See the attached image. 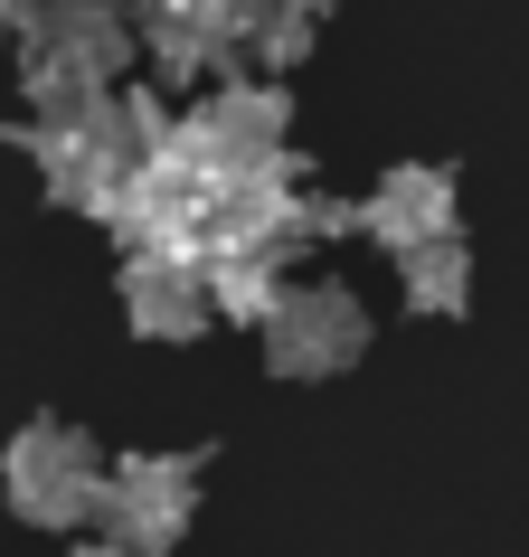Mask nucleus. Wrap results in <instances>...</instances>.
Returning <instances> with one entry per match:
<instances>
[{"label": "nucleus", "instance_id": "1", "mask_svg": "<svg viewBox=\"0 0 529 557\" xmlns=\"http://www.w3.org/2000/svg\"><path fill=\"white\" fill-rule=\"evenodd\" d=\"M133 58L143 48H133V20H123L114 0H38L29 20H20V104L38 123L95 114Z\"/></svg>", "mask_w": 529, "mask_h": 557}, {"label": "nucleus", "instance_id": "2", "mask_svg": "<svg viewBox=\"0 0 529 557\" xmlns=\"http://www.w3.org/2000/svg\"><path fill=\"white\" fill-rule=\"evenodd\" d=\"M0 500L29 529H86L104 510V444L76 416H29L0 454Z\"/></svg>", "mask_w": 529, "mask_h": 557}, {"label": "nucleus", "instance_id": "3", "mask_svg": "<svg viewBox=\"0 0 529 557\" xmlns=\"http://www.w3.org/2000/svg\"><path fill=\"white\" fill-rule=\"evenodd\" d=\"M284 133H294V95L274 86V76H246V86H218L208 104L171 114V151L180 161H199L218 189L227 180H256L284 161Z\"/></svg>", "mask_w": 529, "mask_h": 557}, {"label": "nucleus", "instance_id": "4", "mask_svg": "<svg viewBox=\"0 0 529 557\" xmlns=\"http://www.w3.org/2000/svg\"><path fill=\"white\" fill-rule=\"evenodd\" d=\"M369 350V302L350 284H284L274 302V322H264V359H274V379H341L359 369Z\"/></svg>", "mask_w": 529, "mask_h": 557}, {"label": "nucleus", "instance_id": "5", "mask_svg": "<svg viewBox=\"0 0 529 557\" xmlns=\"http://www.w3.org/2000/svg\"><path fill=\"white\" fill-rule=\"evenodd\" d=\"M104 539H123V548H180V529L199 520V463L189 454H114L104 463Z\"/></svg>", "mask_w": 529, "mask_h": 557}, {"label": "nucleus", "instance_id": "6", "mask_svg": "<svg viewBox=\"0 0 529 557\" xmlns=\"http://www.w3.org/2000/svg\"><path fill=\"white\" fill-rule=\"evenodd\" d=\"M123 322L143 341H199L208 312V256L199 246H133L123 256Z\"/></svg>", "mask_w": 529, "mask_h": 557}, {"label": "nucleus", "instance_id": "7", "mask_svg": "<svg viewBox=\"0 0 529 557\" xmlns=\"http://www.w3.org/2000/svg\"><path fill=\"white\" fill-rule=\"evenodd\" d=\"M454 171H435V161H397V171L359 199V227L379 236V246H397V256H416V246H444L454 236Z\"/></svg>", "mask_w": 529, "mask_h": 557}, {"label": "nucleus", "instance_id": "8", "mask_svg": "<svg viewBox=\"0 0 529 557\" xmlns=\"http://www.w3.org/2000/svg\"><path fill=\"white\" fill-rule=\"evenodd\" d=\"M284 264L274 256H246V246H208V312L218 322H246V331H264L274 322V302H284Z\"/></svg>", "mask_w": 529, "mask_h": 557}, {"label": "nucleus", "instance_id": "9", "mask_svg": "<svg viewBox=\"0 0 529 557\" xmlns=\"http://www.w3.org/2000/svg\"><path fill=\"white\" fill-rule=\"evenodd\" d=\"M312 58V20H303L294 0H246L236 10V48L227 66H264V76H284V66Z\"/></svg>", "mask_w": 529, "mask_h": 557}, {"label": "nucleus", "instance_id": "10", "mask_svg": "<svg viewBox=\"0 0 529 557\" xmlns=\"http://www.w3.org/2000/svg\"><path fill=\"white\" fill-rule=\"evenodd\" d=\"M397 284H407V312L444 322V312H464V302H472V256L454 246V236H444V246H416Z\"/></svg>", "mask_w": 529, "mask_h": 557}, {"label": "nucleus", "instance_id": "11", "mask_svg": "<svg viewBox=\"0 0 529 557\" xmlns=\"http://www.w3.org/2000/svg\"><path fill=\"white\" fill-rule=\"evenodd\" d=\"M66 557H143V548H123V539H86V548H66Z\"/></svg>", "mask_w": 529, "mask_h": 557}, {"label": "nucleus", "instance_id": "12", "mask_svg": "<svg viewBox=\"0 0 529 557\" xmlns=\"http://www.w3.org/2000/svg\"><path fill=\"white\" fill-rule=\"evenodd\" d=\"M38 0H0V29H20V20H29Z\"/></svg>", "mask_w": 529, "mask_h": 557}, {"label": "nucleus", "instance_id": "13", "mask_svg": "<svg viewBox=\"0 0 529 557\" xmlns=\"http://www.w3.org/2000/svg\"><path fill=\"white\" fill-rule=\"evenodd\" d=\"M294 10H303V20H322V10H331V0H294Z\"/></svg>", "mask_w": 529, "mask_h": 557}]
</instances>
